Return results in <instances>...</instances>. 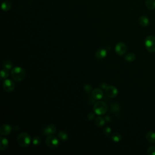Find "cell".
Returning a JSON list of instances; mask_svg holds the SVG:
<instances>
[{"label": "cell", "instance_id": "obj_1", "mask_svg": "<svg viewBox=\"0 0 155 155\" xmlns=\"http://www.w3.org/2000/svg\"><path fill=\"white\" fill-rule=\"evenodd\" d=\"M10 75L16 81H22L26 77V72L21 67H15L11 70Z\"/></svg>", "mask_w": 155, "mask_h": 155}, {"label": "cell", "instance_id": "obj_2", "mask_svg": "<svg viewBox=\"0 0 155 155\" xmlns=\"http://www.w3.org/2000/svg\"><path fill=\"white\" fill-rule=\"evenodd\" d=\"M30 136L25 132H22L17 137V142L22 147H27L30 146L31 142Z\"/></svg>", "mask_w": 155, "mask_h": 155}, {"label": "cell", "instance_id": "obj_3", "mask_svg": "<svg viewBox=\"0 0 155 155\" xmlns=\"http://www.w3.org/2000/svg\"><path fill=\"white\" fill-rule=\"evenodd\" d=\"M93 111L98 115H102V114H104L107 112V106L104 102H97L93 106Z\"/></svg>", "mask_w": 155, "mask_h": 155}, {"label": "cell", "instance_id": "obj_4", "mask_svg": "<svg viewBox=\"0 0 155 155\" xmlns=\"http://www.w3.org/2000/svg\"><path fill=\"white\" fill-rule=\"evenodd\" d=\"M145 45L147 50L150 52H155V37L148 36L145 40Z\"/></svg>", "mask_w": 155, "mask_h": 155}, {"label": "cell", "instance_id": "obj_5", "mask_svg": "<svg viewBox=\"0 0 155 155\" xmlns=\"http://www.w3.org/2000/svg\"><path fill=\"white\" fill-rule=\"evenodd\" d=\"M45 143L49 147L55 148L59 146L60 142L58 137L53 136V135H51L47 136L46 140H45Z\"/></svg>", "mask_w": 155, "mask_h": 155}, {"label": "cell", "instance_id": "obj_6", "mask_svg": "<svg viewBox=\"0 0 155 155\" xmlns=\"http://www.w3.org/2000/svg\"><path fill=\"white\" fill-rule=\"evenodd\" d=\"M106 94L109 97H115L118 94V90L116 87L113 85L107 86L106 89Z\"/></svg>", "mask_w": 155, "mask_h": 155}, {"label": "cell", "instance_id": "obj_7", "mask_svg": "<svg viewBox=\"0 0 155 155\" xmlns=\"http://www.w3.org/2000/svg\"><path fill=\"white\" fill-rule=\"evenodd\" d=\"M3 87L7 92H12L15 89V84L11 79H5L3 84Z\"/></svg>", "mask_w": 155, "mask_h": 155}, {"label": "cell", "instance_id": "obj_8", "mask_svg": "<svg viewBox=\"0 0 155 155\" xmlns=\"http://www.w3.org/2000/svg\"><path fill=\"white\" fill-rule=\"evenodd\" d=\"M115 51L118 55H124L127 51V45L123 42L118 43L115 46Z\"/></svg>", "mask_w": 155, "mask_h": 155}, {"label": "cell", "instance_id": "obj_9", "mask_svg": "<svg viewBox=\"0 0 155 155\" xmlns=\"http://www.w3.org/2000/svg\"><path fill=\"white\" fill-rule=\"evenodd\" d=\"M56 132V127L53 124H49L46 127H45L42 133L44 135L49 136L51 135H53Z\"/></svg>", "mask_w": 155, "mask_h": 155}, {"label": "cell", "instance_id": "obj_10", "mask_svg": "<svg viewBox=\"0 0 155 155\" xmlns=\"http://www.w3.org/2000/svg\"><path fill=\"white\" fill-rule=\"evenodd\" d=\"M12 128L9 124H3L0 127V134L2 136H7L11 133Z\"/></svg>", "mask_w": 155, "mask_h": 155}, {"label": "cell", "instance_id": "obj_11", "mask_svg": "<svg viewBox=\"0 0 155 155\" xmlns=\"http://www.w3.org/2000/svg\"><path fill=\"white\" fill-rule=\"evenodd\" d=\"M91 96L95 99H101L103 97V91L100 89H95L91 91Z\"/></svg>", "mask_w": 155, "mask_h": 155}, {"label": "cell", "instance_id": "obj_12", "mask_svg": "<svg viewBox=\"0 0 155 155\" xmlns=\"http://www.w3.org/2000/svg\"><path fill=\"white\" fill-rule=\"evenodd\" d=\"M107 55V50L104 49H101L96 51L95 53V56L96 58L101 60L105 58Z\"/></svg>", "mask_w": 155, "mask_h": 155}, {"label": "cell", "instance_id": "obj_13", "mask_svg": "<svg viewBox=\"0 0 155 155\" xmlns=\"http://www.w3.org/2000/svg\"><path fill=\"white\" fill-rule=\"evenodd\" d=\"M9 147V141L5 137L1 136V145H0V149L1 151H4Z\"/></svg>", "mask_w": 155, "mask_h": 155}, {"label": "cell", "instance_id": "obj_14", "mask_svg": "<svg viewBox=\"0 0 155 155\" xmlns=\"http://www.w3.org/2000/svg\"><path fill=\"white\" fill-rule=\"evenodd\" d=\"M139 23L142 27H147L149 24V20L146 16H141L139 18Z\"/></svg>", "mask_w": 155, "mask_h": 155}, {"label": "cell", "instance_id": "obj_15", "mask_svg": "<svg viewBox=\"0 0 155 155\" xmlns=\"http://www.w3.org/2000/svg\"><path fill=\"white\" fill-rule=\"evenodd\" d=\"M147 140L150 143H155V133L153 131H148L146 135Z\"/></svg>", "mask_w": 155, "mask_h": 155}, {"label": "cell", "instance_id": "obj_16", "mask_svg": "<svg viewBox=\"0 0 155 155\" xmlns=\"http://www.w3.org/2000/svg\"><path fill=\"white\" fill-rule=\"evenodd\" d=\"M105 123H106V120L101 116L97 117L95 119V125L99 127H102V126L104 125Z\"/></svg>", "mask_w": 155, "mask_h": 155}, {"label": "cell", "instance_id": "obj_17", "mask_svg": "<svg viewBox=\"0 0 155 155\" xmlns=\"http://www.w3.org/2000/svg\"><path fill=\"white\" fill-rule=\"evenodd\" d=\"M58 138L63 141H66L68 139V136L64 131H60L58 133Z\"/></svg>", "mask_w": 155, "mask_h": 155}, {"label": "cell", "instance_id": "obj_18", "mask_svg": "<svg viewBox=\"0 0 155 155\" xmlns=\"http://www.w3.org/2000/svg\"><path fill=\"white\" fill-rule=\"evenodd\" d=\"M3 66L4 68L9 70L10 69H12L13 63L10 60H5L3 63Z\"/></svg>", "mask_w": 155, "mask_h": 155}, {"label": "cell", "instance_id": "obj_19", "mask_svg": "<svg viewBox=\"0 0 155 155\" xmlns=\"http://www.w3.org/2000/svg\"><path fill=\"white\" fill-rule=\"evenodd\" d=\"M110 110L113 113H118L120 110V106L117 102H113L110 106Z\"/></svg>", "mask_w": 155, "mask_h": 155}, {"label": "cell", "instance_id": "obj_20", "mask_svg": "<svg viewBox=\"0 0 155 155\" xmlns=\"http://www.w3.org/2000/svg\"><path fill=\"white\" fill-rule=\"evenodd\" d=\"M122 139L121 135L118 133H114L111 136V139L114 142H118Z\"/></svg>", "mask_w": 155, "mask_h": 155}, {"label": "cell", "instance_id": "obj_21", "mask_svg": "<svg viewBox=\"0 0 155 155\" xmlns=\"http://www.w3.org/2000/svg\"><path fill=\"white\" fill-rule=\"evenodd\" d=\"M11 7H12V4L11 3L8 1H5L1 5V8L4 11H8L10 9Z\"/></svg>", "mask_w": 155, "mask_h": 155}, {"label": "cell", "instance_id": "obj_22", "mask_svg": "<svg viewBox=\"0 0 155 155\" xmlns=\"http://www.w3.org/2000/svg\"><path fill=\"white\" fill-rule=\"evenodd\" d=\"M146 4L149 9L153 10L155 9V0H147Z\"/></svg>", "mask_w": 155, "mask_h": 155}, {"label": "cell", "instance_id": "obj_23", "mask_svg": "<svg viewBox=\"0 0 155 155\" xmlns=\"http://www.w3.org/2000/svg\"><path fill=\"white\" fill-rule=\"evenodd\" d=\"M136 59V56L133 53H129L125 56V60L129 62L133 61Z\"/></svg>", "mask_w": 155, "mask_h": 155}, {"label": "cell", "instance_id": "obj_24", "mask_svg": "<svg viewBox=\"0 0 155 155\" xmlns=\"http://www.w3.org/2000/svg\"><path fill=\"white\" fill-rule=\"evenodd\" d=\"M9 70L5 69V68H3V69L1 71V79H5L9 77Z\"/></svg>", "mask_w": 155, "mask_h": 155}, {"label": "cell", "instance_id": "obj_25", "mask_svg": "<svg viewBox=\"0 0 155 155\" xmlns=\"http://www.w3.org/2000/svg\"><path fill=\"white\" fill-rule=\"evenodd\" d=\"M32 143L34 146H38L39 145H40V143H41V139L40 138V137L38 136H35L33 138L32 140Z\"/></svg>", "mask_w": 155, "mask_h": 155}, {"label": "cell", "instance_id": "obj_26", "mask_svg": "<svg viewBox=\"0 0 155 155\" xmlns=\"http://www.w3.org/2000/svg\"><path fill=\"white\" fill-rule=\"evenodd\" d=\"M147 153L149 155H155V147L152 146L149 147L147 150Z\"/></svg>", "mask_w": 155, "mask_h": 155}, {"label": "cell", "instance_id": "obj_27", "mask_svg": "<svg viewBox=\"0 0 155 155\" xmlns=\"http://www.w3.org/2000/svg\"><path fill=\"white\" fill-rule=\"evenodd\" d=\"M84 90H85L86 93H90V92H91V90H92V87H91V86L90 85L86 84L84 86Z\"/></svg>", "mask_w": 155, "mask_h": 155}, {"label": "cell", "instance_id": "obj_28", "mask_svg": "<svg viewBox=\"0 0 155 155\" xmlns=\"http://www.w3.org/2000/svg\"><path fill=\"white\" fill-rule=\"evenodd\" d=\"M111 131H112V129L109 127H106L105 129H104V133L107 136H108L109 135H110L111 133Z\"/></svg>", "mask_w": 155, "mask_h": 155}, {"label": "cell", "instance_id": "obj_29", "mask_svg": "<svg viewBox=\"0 0 155 155\" xmlns=\"http://www.w3.org/2000/svg\"><path fill=\"white\" fill-rule=\"evenodd\" d=\"M95 117V114L93 112H90L89 114H88V116H87V118L89 120H93Z\"/></svg>", "mask_w": 155, "mask_h": 155}, {"label": "cell", "instance_id": "obj_30", "mask_svg": "<svg viewBox=\"0 0 155 155\" xmlns=\"http://www.w3.org/2000/svg\"><path fill=\"white\" fill-rule=\"evenodd\" d=\"M105 119L107 121H109V120H110V117H109V116H107V117L105 118Z\"/></svg>", "mask_w": 155, "mask_h": 155}]
</instances>
